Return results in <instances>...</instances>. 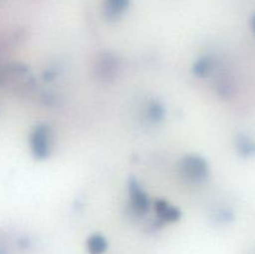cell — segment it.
<instances>
[{"label": "cell", "mask_w": 255, "mask_h": 254, "mask_svg": "<svg viewBox=\"0 0 255 254\" xmlns=\"http://www.w3.org/2000/svg\"><path fill=\"white\" fill-rule=\"evenodd\" d=\"M52 132L46 125H39L30 134V148L36 158L44 159L50 156L52 148Z\"/></svg>", "instance_id": "obj_1"}, {"label": "cell", "mask_w": 255, "mask_h": 254, "mask_svg": "<svg viewBox=\"0 0 255 254\" xmlns=\"http://www.w3.org/2000/svg\"><path fill=\"white\" fill-rule=\"evenodd\" d=\"M179 169L184 178L191 182H202L208 177L209 167L206 159L197 154L186 156L181 161Z\"/></svg>", "instance_id": "obj_2"}, {"label": "cell", "mask_w": 255, "mask_h": 254, "mask_svg": "<svg viewBox=\"0 0 255 254\" xmlns=\"http://www.w3.org/2000/svg\"><path fill=\"white\" fill-rule=\"evenodd\" d=\"M128 193L129 199H131L132 209L136 212L137 214H144L148 212L149 209V198L147 196L146 192L142 189L138 182L131 179L128 183Z\"/></svg>", "instance_id": "obj_3"}, {"label": "cell", "mask_w": 255, "mask_h": 254, "mask_svg": "<svg viewBox=\"0 0 255 254\" xmlns=\"http://www.w3.org/2000/svg\"><path fill=\"white\" fill-rule=\"evenodd\" d=\"M156 212L163 222H176L181 217L179 209L163 199H158L156 202Z\"/></svg>", "instance_id": "obj_4"}, {"label": "cell", "mask_w": 255, "mask_h": 254, "mask_svg": "<svg viewBox=\"0 0 255 254\" xmlns=\"http://www.w3.org/2000/svg\"><path fill=\"white\" fill-rule=\"evenodd\" d=\"M236 148L238 153L246 158L255 156V141L251 136L238 134L236 138Z\"/></svg>", "instance_id": "obj_5"}, {"label": "cell", "mask_w": 255, "mask_h": 254, "mask_svg": "<svg viewBox=\"0 0 255 254\" xmlns=\"http://www.w3.org/2000/svg\"><path fill=\"white\" fill-rule=\"evenodd\" d=\"M128 6V0H106L105 10L109 17H117Z\"/></svg>", "instance_id": "obj_6"}, {"label": "cell", "mask_w": 255, "mask_h": 254, "mask_svg": "<svg viewBox=\"0 0 255 254\" xmlns=\"http://www.w3.org/2000/svg\"><path fill=\"white\" fill-rule=\"evenodd\" d=\"M213 66H214L213 59L209 56H204L196 62V65H194L193 67V71L197 76L206 77L211 74V71L213 70Z\"/></svg>", "instance_id": "obj_7"}, {"label": "cell", "mask_w": 255, "mask_h": 254, "mask_svg": "<svg viewBox=\"0 0 255 254\" xmlns=\"http://www.w3.org/2000/svg\"><path fill=\"white\" fill-rule=\"evenodd\" d=\"M107 248V242L100 234H94L89 238L87 241V249L90 251L91 254H101L106 251Z\"/></svg>", "instance_id": "obj_8"}, {"label": "cell", "mask_w": 255, "mask_h": 254, "mask_svg": "<svg viewBox=\"0 0 255 254\" xmlns=\"http://www.w3.org/2000/svg\"><path fill=\"white\" fill-rule=\"evenodd\" d=\"M147 119L149 120L151 122H159L164 116V107L162 106L159 102L157 101H151L147 106Z\"/></svg>", "instance_id": "obj_9"}, {"label": "cell", "mask_w": 255, "mask_h": 254, "mask_svg": "<svg viewBox=\"0 0 255 254\" xmlns=\"http://www.w3.org/2000/svg\"><path fill=\"white\" fill-rule=\"evenodd\" d=\"M252 30H253L254 35H255V15H253V17H252Z\"/></svg>", "instance_id": "obj_10"}]
</instances>
